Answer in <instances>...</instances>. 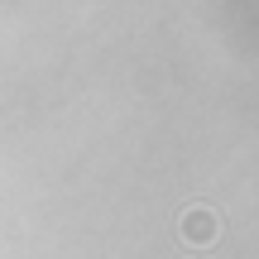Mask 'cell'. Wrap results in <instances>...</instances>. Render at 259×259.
<instances>
[{
  "instance_id": "obj_1",
  "label": "cell",
  "mask_w": 259,
  "mask_h": 259,
  "mask_svg": "<svg viewBox=\"0 0 259 259\" xmlns=\"http://www.w3.org/2000/svg\"><path fill=\"white\" fill-rule=\"evenodd\" d=\"M183 231H187V240H216V216L211 211H187V226H183Z\"/></svg>"
}]
</instances>
